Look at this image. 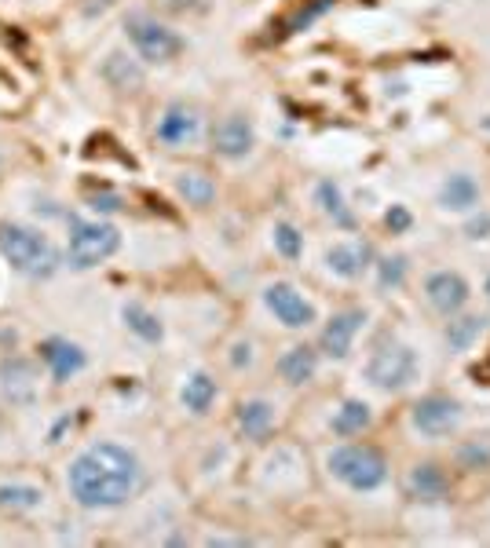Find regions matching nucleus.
I'll return each instance as SVG.
<instances>
[{
  "label": "nucleus",
  "instance_id": "obj_8",
  "mask_svg": "<svg viewBox=\"0 0 490 548\" xmlns=\"http://www.w3.org/2000/svg\"><path fill=\"white\" fill-rule=\"evenodd\" d=\"M264 307L275 315V322H282L286 329H308L319 322V311L308 296L300 293L297 285L289 282H271L264 285Z\"/></svg>",
  "mask_w": 490,
  "mask_h": 548
},
{
  "label": "nucleus",
  "instance_id": "obj_4",
  "mask_svg": "<svg viewBox=\"0 0 490 548\" xmlns=\"http://www.w3.org/2000/svg\"><path fill=\"white\" fill-rule=\"evenodd\" d=\"M421 355H417L410 344H399V340H388L366 359L363 373L377 391H388V395H399V391L414 388L421 380Z\"/></svg>",
  "mask_w": 490,
  "mask_h": 548
},
{
  "label": "nucleus",
  "instance_id": "obj_12",
  "mask_svg": "<svg viewBox=\"0 0 490 548\" xmlns=\"http://www.w3.org/2000/svg\"><path fill=\"white\" fill-rule=\"evenodd\" d=\"M256 147V128L245 114H227L213 128V154L224 161H242Z\"/></svg>",
  "mask_w": 490,
  "mask_h": 548
},
{
  "label": "nucleus",
  "instance_id": "obj_2",
  "mask_svg": "<svg viewBox=\"0 0 490 548\" xmlns=\"http://www.w3.org/2000/svg\"><path fill=\"white\" fill-rule=\"evenodd\" d=\"M326 468H330L333 479H341L355 494H373V490H381L388 483V461H384L377 446L366 443L333 446L330 457H326Z\"/></svg>",
  "mask_w": 490,
  "mask_h": 548
},
{
  "label": "nucleus",
  "instance_id": "obj_18",
  "mask_svg": "<svg viewBox=\"0 0 490 548\" xmlns=\"http://www.w3.org/2000/svg\"><path fill=\"white\" fill-rule=\"evenodd\" d=\"M319 373V351L308 344H293V348L278 359V377L286 380L289 388H304L308 380H315Z\"/></svg>",
  "mask_w": 490,
  "mask_h": 548
},
{
  "label": "nucleus",
  "instance_id": "obj_14",
  "mask_svg": "<svg viewBox=\"0 0 490 548\" xmlns=\"http://www.w3.org/2000/svg\"><path fill=\"white\" fill-rule=\"evenodd\" d=\"M373 264V245L363 238H348V242H337L326 249V267H330L337 278H359L366 267Z\"/></svg>",
  "mask_w": 490,
  "mask_h": 548
},
{
  "label": "nucleus",
  "instance_id": "obj_30",
  "mask_svg": "<svg viewBox=\"0 0 490 548\" xmlns=\"http://www.w3.org/2000/svg\"><path fill=\"white\" fill-rule=\"evenodd\" d=\"M333 4H337V0H304V4H300V8L293 11V19H289L286 26H282V30H286V33L308 30L311 22L322 19V15H326V11H330Z\"/></svg>",
  "mask_w": 490,
  "mask_h": 548
},
{
  "label": "nucleus",
  "instance_id": "obj_34",
  "mask_svg": "<svg viewBox=\"0 0 490 548\" xmlns=\"http://www.w3.org/2000/svg\"><path fill=\"white\" fill-rule=\"evenodd\" d=\"M231 351H235V355H231V366H238V369L253 366V344H249V340H238Z\"/></svg>",
  "mask_w": 490,
  "mask_h": 548
},
{
  "label": "nucleus",
  "instance_id": "obj_20",
  "mask_svg": "<svg viewBox=\"0 0 490 548\" xmlns=\"http://www.w3.org/2000/svg\"><path fill=\"white\" fill-rule=\"evenodd\" d=\"M216 395H220L216 380L209 377L205 369H198V373H191V377H187V384H183L180 402H183V410H187V413H194V417H205V413L213 410Z\"/></svg>",
  "mask_w": 490,
  "mask_h": 548
},
{
  "label": "nucleus",
  "instance_id": "obj_17",
  "mask_svg": "<svg viewBox=\"0 0 490 548\" xmlns=\"http://www.w3.org/2000/svg\"><path fill=\"white\" fill-rule=\"evenodd\" d=\"M406 494L414 501H443L450 494V479L436 461H421L406 475Z\"/></svg>",
  "mask_w": 490,
  "mask_h": 548
},
{
  "label": "nucleus",
  "instance_id": "obj_6",
  "mask_svg": "<svg viewBox=\"0 0 490 548\" xmlns=\"http://www.w3.org/2000/svg\"><path fill=\"white\" fill-rule=\"evenodd\" d=\"M125 33L132 48L139 52V59L147 63H172L183 52V37L172 26H165L161 19L147 15V11H128L125 15Z\"/></svg>",
  "mask_w": 490,
  "mask_h": 548
},
{
  "label": "nucleus",
  "instance_id": "obj_37",
  "mask_svg": "<svg viewBox=\"0 0 490 548\" xmlns=\"http://www.w3.org/2000/svg\"><path fill=\"white\" fill-rule=\"evenodd\" d=\"M483 293H487V296H490V278H487V285H483Z\"/></svg>",
  "mask_w": 490,
  "mask_h": 548
},
{
  "label": "nucleus",
  "instance_id": "obj_13",
  "mask_svg": "<svg viewBox=\"0 0 490 548\" xmlns=\"http://www.w3.org/2000/svg\"><path fill=\"white\" fill-rule=\"evenodd\" d=\"M436 201L443 212H472V209H480L483 187L476 183L472 172H450L447 180L439 183Z\"/></svg>",
  "mask_w": 490,
  "mask_h": 548
},
{
  "label": "nucleus",
  "instance_id": "obj_5",
  "mask_svg": "<svg viewBox=\"0 0 490 548\" xmlns=\"http://www.w3.org/2000/svg\"><path fill=\"white\" fill-rule=\"evenodd\" d=\"M118 249H121V234L114 223L70 216V249H66V253H70V267L92 271V267L107 264Z\"/></svg>",
  "mask_w": 490,
  "mask_h": 548
},
{
  "label": "nucleus",
  "instance_id": "obj_11",
  "mask_svg": "<svg viewBox=\"0 0 490 548\" xmlns=\"http://www.w3.org/2000/svg\"><path fill=\"white\" fill-rule=\"evenodd\" d=\"M425 296H428V304H432V311L450 318V315H461V311H465L472 289H469V282H465V274L432 271L425 278Z\"/></svg>",
  "mask_w": 490,
  "mask_h": 548
},
{
  "label": "nucleus",
  "instance_id": "obj_16",
  "mask_svg": "<svg viewBox=\"0 0 490 548\" xmlns=\"http://www.w3.org/2000/svg\"><path fill=\"white\" fill-rule=\"evenodd\" d=\"M235 424H238V432H242L245 439H253V443H264L267 435L275 432L278 413H275V406H271L267 399H245V402H238Z\"/></svg>",
  "mask_w": 490,
  "mask_h": 548
},
{
  "label": "nucleus",
  "instance_id": "obj_35",
  "mask_svg": "<svg viewBox=\"0 0 490 548\" xmlns=\"http://www.w3.org/2000/svg\"><path fill=\"white\" fill-rule=\"evenodd\" d=\"M161 8H169V11H194V8H198V0H161Z\"/></svg>",
  "mask_w": 490,
  "mask_h": 548
},
{
  "label": "nucleus",
  "instance_id": "obj_31",
  "mask_svg": "<svg viewBox=\"0 0 490 548\" xmlns=\"http://www.w3.org/2000/svg\"><path fill=\"white\" fill-rule=\"evenodd\" d=\"M410 223H414V216H410V209H406V205H392V209L384 212V227H388L392 234L410 231Z\"/></svg>",
  "mask_w": 490,
  "mask_h": 548
},
{
  "label": "nucleus",
  "instance_id": "obj_23",
  "mask_svg": "<svg viewBox=\"0 0 490 548\" xmlns=\"http://www.w3.org/2000/svg\"><path fill=\"white\" fill-rule=\"evenodd\" d=\"M121 318H125V326L136 333L143 344H161V337H165V329H161V318L150 311L147 304H139V300H132V304L121 307Z\"/></svg>",
  "mask_w": 490,
  "mask_h": 548
},
{
  "label": "nucleus",
  "instance_id": "obj_19",
  "mask_svg": "<svg viewBox=\"0 0 490 548\" xmlns=\"http://www.w3.org/2000/svg\"><path fill=\"white\" fill-rule=\"evenodd\" d=\"M483 329H487V318L483 315H450L447 329H443V340H447L450 351L465 355V351H472L480 344Z\"/></svg>",
  "mask_w": 490,
  "mask_h": 548
},
{
  "label": "nucleus",
  "instance_id": "obj_27",
  "mask_svg": "<svg viewBox=\"0 0 490 548\" xmlns=\"http://www.w3.org/2000/svg\"><path fill=\"white\" fill-rule=\"evenodd\" d=\"M271 242H275L278 256H286V260H300V256H304V234L289 220H278L275 227H271Z\"/></svg>",
  "mask_w": 490,
  "mask_h": 548
},
{
  "label": "nucleus",
  "instance_id": "obj_15",
  "mask_svg": "<svg viewBox=\"0 0 490 548\" xmlns=\"http://www.w3.org/2000/svg\"><path fill=\"white\" fill-rule=\"evenodd\" d=\"M41 359L48 362V369H52V377L63 384V380L77 377L81 369H85L88 355L81 348H77L74 340H66V337H48L41 344Z\"/></svg>",
  "mask_w": 490,
  "mask_h": 548
},
{
  "label": "nucleus",
  "instance_id": "obj_29",
  "mask_svg": "<svg viewBox=\"0 0 490 548\" xmlns=\"http://www.w3.org/2000/svg\"><path fill=\"white\" fill-rule=\"evenodd\" d=\"M373 267H377V285H381L384 293H388V289H399V285L406 282V271H410L406 256H381Z\"/></svg>",
  "mask_w": 490,
  "mask_h": 548
},
{
  "label": "nucleus",
  "instance_id": "obj_32",
  "mask_svg": "<svg viewBox=\"0 0 490 548\" xmlns=\"http://www.w3.org/2000/svg\"><path fill=\"white\" fill-rule=\"evenodd\" d=\"M465 238H472V242L490 238V212H480V216H472V220L465 223Z\"/></svg>",
  "mask_w": 490,
  "mask_h": 548
},
{
  "label": "nucleus",
  "instance_id": "obj_36",
  "mask_svg": "<svg viewBox=\"0 0 490 548\" xmlns=\"http://www.w3.org/2000/svg\"><path fill=\"white\" fill-rule=\"evenodd\" d=\"M483 128H487V132H490V117H483Z\"/></svg>",
  "mask_w": 490,
  "mask_h": 548
},
{
  "label": "nucleus",
  "instance_id": "obj_28",
  "mask_svg": "<svg viewBox=\"0 0 490 548\" xmlns=\"http://www.w3.org/2000/svg\"><path fill=\"white\" fill-rule=\"evenodd\" d=\"M458 464L465 472H487L490 468V439H469L458 446Z\"/></svg>",
  "mask_w": 490,
  "mask_h": 548
},
{
  "label": "nucleus",
  "instance_id": "obj_7",
  "mask_svg": "<svg viewBox=\"0 0 490 548\" xmlns=\"http://www.w3.org/2000/svg\"><path fill=\"white\" fill-rule=\"evenodd\" d=\"M461 402L450 399V395H421V399L410 406V424H414V432L421 439H447L461 428Z\"/></svg>",
  "mask_w": 490,
  "mask_h": 548
},
{
  "label": "nucleus",
  "instance_id": "obj_26",
  "mask_svg": "<svg viewBox=\"0 0 490 548\" xmlns=\"http://www.w3.org/2000/svg\"><path fill=\"white\" fill-rule=\"evenodd\" d=\"M44 501L41 486L30 483H4L0 486V508H11V512H30Z\"/></svg>",
  "mask_w": 490,
  "mask_h": 548
},
{
  "label": "nucleus",
  "instance_id": "obj_25",
  "mask_svg": "<svg viewBox=\"0 0 490 548\" xmlns=\"http://www.w3.org/2000/svg\"><path fill=\"white\" fill-rule=\"evenodd\" d=\"M315 201H319V209L326 212L337 227H355V212L348 209L344 190L337 187L333 180H319V187H315Z\"/></svg>",
  "mask_w": 490,
  "mask_h": 548
},
{
  "label": "nucleus",
  "instance_id": "obj_22",
  "mask_svg": "<svg viewBox=\"0 0 490 548\" xmlns=\"http://www.w3.org/2000/svg\"><path fill=\"white\" fill-rule=\"evenodd\" d=\"M103 81L118 92H136V88H143V70L125 52H110L107 63H103Z\"/></svg>",
  "mask_w": 490,
  "mask_h": 548
},
{
  "label": "nucleus",
  "instance_id": "obj_21",
  "mask_svg": "<svg viewBox=\"0 0 490 548\" xmlns=\"http://www.w3.org/2000/svg\"><path fill=\"white\" fill-rule=\"evenodd\" d=\"M370 424H373V410L366 399H344L330 417L333 435H344V439H348V435H363Z\"/></svg>",
  "mask_w": 490,
  "mask_h": 548
},
{
  "label": "nucleus",
  "instance_id": "obj_33",
  "mask_svg": "<svg viewBox=\"0 0 490 548\" xmlns=\"http://www.w3.org/2000/svg\"><path fill=\"white\" fill-rule=\"evenodd\" d=\"M88 209H96V212H118L121 209V198H118V194H110V190H103V194H92V198H88Z\"/></svg>",
  "mask_w": 490,
  "mask_h": 548
},
{
  "label": "nucleus",
  "instance_id": "obj_1",
  "mask_svg": "<svg viewBox=\"0 0 490 548\" xmlns=\"http://www.w3.org/2000/svg\"><path fill=\"white\" fill-rule=\"evenodd\" d=\"M66 486L81 508H121L139 486V457L118 443H96L77 454Z\"/></svg>",
  "mask_w": 490,
  "mask_h": 548
},
{
  "label": "nucleus",
  "instance_id": "obj_9",
  "mask_svg": "<svg viewBox=\"0 0 490 548\" xmlns=\"http://www.w3.org/2000/svg\"><path fill=\"white\" fill-rule=\"evenodd\" d=\"M198 136H202V114H198L194 106L169 103L161 110L158 128H154V139H158L161 147L183 150V147H191V143H198Z\"/></svg>",
  "mask_w": 490,
  "mask_h": 548
},
{
  "label": "nucleus",
  "instance_id": "obj_10",
  "mask_svg": "<svg viewBox=\"0 0 490 548\" xmlns=\"http://www.w3.org/2000/svg\"><path fill=\"white\" fill-rule=\"evenodd\" d=\"M366 322H370L366 307H344V311H337V315L326 322V329H322V337H319L322 355H326V359H337V362L348 359L355 337L363 333Z\"/></svg>",
  "mask_w": 490,
  "mask_h": 548
},
{
  "label": "nucleus",
  "instance_id": "obj_24",
  "mask_svg": "<svg viewBox=\"0 0 490 548\" xmlns=\"http://www.w3.org/2000/svg\"><path fill=\"white\" fill-rule=\"evenodd\" d=\"M176 190H180V198L194 209H205V205H213L216 201V183L213 176H205V172L191 169V172H180L176 176Z\"/></svg>",
  "mask_w": 490,
  "mask_h": 548
},
{
  "label": "nucleus",
  "instance_id": "obj_3",
  "mask_svg": "<svg viewBox=\"0 0 490 548\" xmlns=\"http://www.w3.org/2000/svg\"><path fill=\"white\" fill-rule=\"evenodd\" d=\"M0 256L26 278H48L59 267L55 245L22 223H0Z\"/></svg>",
  "mask_w": 490,
  "mask_h": 548
}]
</instances>
